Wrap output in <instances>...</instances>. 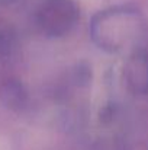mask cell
<instances>
[{"instance_id":"2","label":"cell","mask_w":148,"mask_h":150,"mask_svg":"<svg viewBox=\"0 0 148 150\" xmlns=\"http://www.w3.org/2000/svg\"><path fill=\"white\" fill-rule=\"evenodd\" d=\"M79 21L74 0H45L38 12V25L48 37H61L73 29Z\"/></svg>"},{"instance_id":"1","label":"cell","mask_w":148,"mask_h":150,"mask_svg":"<svg viewBox=\"0 0 148 150\" xmlns=\"http://www.w3.org/2000/svg\"><path fill=\"white\" fill-rule=\"evenodd\" d=\"M144 18L129 6H115L99 12L90 23L93 41L106 51L134 47L144 34Z\"/></svg>"},{"instance_id":"3","label":"cell","mask_w":148,"mask_h":150,"mask_svg":"<svg viewBox=\"0 0 148 150\" xmlns=\"http://www.w3.org/2000/svg\"><path fill=\"white\" fill-rule=\"evenodd\" d=\"M123 76L128 88L138 95L148 93V52L141 48H135L129 55Z\"/></svg>"}]
</instances>
